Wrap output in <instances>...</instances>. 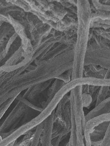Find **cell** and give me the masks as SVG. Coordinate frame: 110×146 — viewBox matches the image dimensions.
I'll use <instances>...</instances> for the list:
<instances>
[{
	"label": "cell",
	"instance_id": "cell-1",
	"mask_svg": "<svg viewBox=\"0 0 110 146\" xmlns=\"http://www.w3.org/2000/svg\"><path fill=\"white\" fill-rule=\"evenodd\" d=\"M78 28L74 59L71 70V80L84 77V62L90 40L91 5L90 1H77Z\"/></svg>",
	"mask_w": 110,
	"mask_h": 146
},
{
	"label": "cell",
	"instance_id": "cell-2",
	"mask_svg": "<svg viewBox=\"0 0 110 146\" xmlns=\"http://www.w3.org/2000/svg\"><path fill=\"white\" fill-rule=\"evenodd\" d=\"M31 108L23 101L17 103L0 127V135L2 139L9 135Z\"/></svg>",
	"mask_w": 110,
	"mask_h": 146
},
{
	"label": "cell",
	"instance_id": "cell-3",
	"mask_svg": "<svg viewBox=\"0 0 110 146\" xmlns=\"http://www.w3.org/2000/svg\"><path fill=\"white\" fill-rule=\"evenodd\" d=\"M92 7V6L91 29H110V12L97 10Z\"/></svg>",
	"mask_w": 110,
	"mask_h": 146
},
{
	"label": "cell",
	"instance_id": "cell-4",
	"mask_svg": "<svg viewBox=\"0 0 110 146\" xmlns=\"http://www.w3.org/2000/svg\"><path fill=\"white\" fill-rule=\"evenodd\" d=\"M55 111L44 122L43 129L41 138V146H52Z\"/></svg>",
	"mask_w": 110,
	"mask_h": 146
},
{
	"label": "cell",
	"instance_id": "cell-5",
	"mask_svg": "<svg viewBox=\"0 0 110 146\" xmlns=\"http://www.w3.org/2000/svg\"><path fill=\"white\" fill-rule=\"evenodd\" d=\"M110 122V113L102 114L91 119L86 122L84 136L90 135L96 127L100 124Z\"/></svg>",
	"mask_w": 110,
	"mask_h": 146
},
{
	"label": "cell",
	"instance_id": "cell-6",
	"mask_svg": "<svg viewBox=\"0 0 110 146\" xmlns=\"http://www.w3.org/2000/svg\"><path fill=\"white\" fill-rule=\"evenodd\" d=\"M96 65L110 71V58L92 54H86L84 66Z\"/></svg>",
	"mask_w": 110,
	"mask_h": 146
},
{
	"label": "cell",
	"instance_id": "cell-7",
	"mask_svg": "<svg viewBox=\"0 0 110 146\" xmlns=\"http://www.w3.org/2000/svg\"><path fill=\"white\" fill-rule=\"evenodd\" d=\"M106 113H110V97L95 107L86 115V122L94 117Z\"/></svg>",
	"mask_w": 110,
	"mask_h": 146
},
{
	"label": "cell",
	"instance_id": "cell-8",
	"mask_svg": "<svg viewBox=\"0 0 110 146\" xmlns=\"http://www.w3.org/2000/svg\"><path fill=\"white\" fill-rule=\"evenodd\" d=\"M92 7L97 10L110 12V1H91Z\"/></svg>",
	"mask_w": 110,
	"mask_h": 146
},
{
	"label": "cell",
	"instance_id": "cell-9",
	"mask_svg": "<svg viewBox=\"0 0 110 146\" xmlns=\"http://www.w3.org/2000/svg\"><path fill=\"white\" fill-rule=\"evenodd\" d=\"M110 86H101L99 89L98 94L96 98L95 106L102 102L107 98L110 97Z\"/></svg>",
	"mask_w": 110,
	"mask_h": 146
},
{
	"label": "cell",
	"instance_id": "cell-10",
	"mask_svg": "<svg viewBox=\"0 0 110 146\" xmlns=\"http://www.w3.org/2000/svg\"><path fill=\"white\" fill-rule=\"evenodd\" d=\"M15 99H16V97H13L9 100H7L0 107V119L2 118L4 114L7 111V110L9 109V107Z\"/></svg>",
	"mask_w": 110,
	"mask_h": 146
},
{
	"label": "cell",
	"instance_id": "cell-11",
	"mask_svg": "<svg viewBox=\"0 0 110 146\" xmlns=\"http://www.w3.org/2000/svg\"><path fill=\"white\" fill-rule=\"evenodd\" d=\"M100 146H110V122Z\"/></svg>",
	"mask_w": 110,
	"mask_h": 146
},
{
	"label": "cell",
	"instance_id": "cell-12",
	"mask_svg": "<svg viewBox=\"0 0 110 146\" xmlns=\"http://www.w3.org/2000/svg\"><path fill=\"white\" fill-rule=\"evenodd\" d=\"M33 135L29 138L22 140L20 143H16L15 146H30L32 139Z\"/></svg>",
	"mask_w": 110,
	"mask_h": 146
},
{
	"label": "cell",
	"instance_id": "cell-13",
	"mask_svg": "<svg viewBox=\"0 0 110 146\" xmlns=\"http://www.w3.org/2000/svg\"><path fill=\"white\" fill-rule=\"evenodd\" d=\"M85 146H91V140L90 135L84 136Z\"/></svg>",
	"mask_w": 110,
	"mask_h": 146
},
{
	"label": "cell",
	"instance_id": "cell-14",
	"mask_svg": "<svg viewBox=\"0 0 110 146\" xmlns=\"http://www.w3.org/2000/svg\"><path fill=\"white\" fill-rule=\"evenodd\" d=\"M102 139L98 141H91V146H100L101 144Z\"/></svg>",
	"mask_w": 110,
	"mask_h": 146
}]
</instances>
